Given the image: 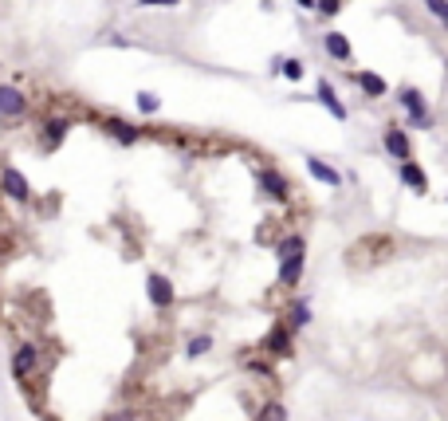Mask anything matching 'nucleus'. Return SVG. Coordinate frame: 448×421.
<instances>
[{
  "label": "nucleus",
  "mask_w": 448,
  "mask_h": 421,
  "mask_svg": "<svg viewBox=\"0 0 448 421\" xmlns=\"http://www.w3.org/2000/svg\"><path fill=\"white\" fill-rule=\"evenodd\" d=\"M354 83L362 87V91L370 95V99H381V95L389 91V87H386V79H381V75H373V71H358V75H354Z\"/></svg>",
  "instance_id": "obj_16"
},
{
  "label": "nucleus",
  "mask_w": 448,
  "mask_h": 421,
  "mask_svg": "<svg viewBox=\"0 0 448 421\" xmlns=\"http://www.w3.org/2000/svg\"><path fill=\"white\" fill-rule=\"evenodd\" d=\"M181 0H138V9H173Z\"/></svg>",
  "instance_id": "obj_24"
},
{
  "label": "nucleus",
  "mask_w": 448,
  "mask_h": 421,
  "mask_svg": "<svg viewBox=\"0 0 448 421\" xmlns=\"http://www.w3.org/2000/svg\"><path fill=\"white\" fill-rule=\"evenodd\" d=\"M319 102H322V107H327V110H330V114H334V118H339V122H342V118H346V107H342V102H339V95H334V87H330L327 79H319Z\"/></svg>",
  "instance_id": "obj_15"
},
{
  "label": "nucleus",
  "mask_w": 448,
  "mask_h": 421,
  "mask_svg": "<svg viewBox=\"0 0 448 421\" xmlns=\"http://www.w3.org/2000/svg\"><path fill=\"white\" fill-rule=\"evenodd\" d=\"M299 9H315V0H299Z\"/></svg>",
  "instance_id": "obj_26"
},
{
  "label": "nucleus",
  "mask_w": 448,
  "mask_h": 421,
  "mask_svg": "<svg viewBox=\"0 0 448 421\" xmlns=\"http://www.w3.org/2000/svg\"><path fill=\"white\" fill-rule=\"evenodd\" d=\"M307 174H311L315 181H322V186H342L339 169H330L327 161H319V158H307Z\"/></svg>",
  "instance_id": "obj_13"
},
{
  "label": "nucleus",
  "mask_w": 448,
  "mask_h": 421,
  "mask_svg": "<svg viewBox=\"0 0 448 421\" xmlns=\"http://www.w3.org/2000/svg\"><path fill=\"white\" fill-rule=\"evenodd\" d=\"M401 186H409L413 193H425V189H429V177H425V169L417 166V161H401Z\"/></svg>",
  "instance_id": "obj_11"
},
{
  "label": "nucleus",
  "mask_w": 448,
  "mask_h": 421,
  "mask_svg": "<svg viewBox=\"0 0 448 421\" xmlns=\"http://www.w3.org/2000/svg\"><path fill=\"white\" fill-rule=\"evenodd\" d=\"M0 189H4L12 201H28V197H32V186H28V177L20 174L16 166H0Z\"/></svg>",
  "instance_id": "obj_7"
},
{
  "label": "nucleus",
  "mask_w": 448,
  "mask_h": 421,
  "mask_svg": "<svg viewBox=\"0 0 448 421\" xmlns=\"http://www.w3.org/2000/svg\"><path fill=\"white\" fill-rule=\"evenodd\" d=\"M275 256H279V287H295L303 279V264H307V240L299 233L283 236L275 245Z\"/></svg>",
  "instance_id": "obj_1"
},
{
  "label": "nucleus",
  "mask_w": 448,
  "mask_h": 421,
  "mask_svg": "<svg viewBox=\"0 0 448 421\" xmlns=\"http://www.w3.org/2000/svg\"><path fill=\"white\" fill-rule=\"evenodd\" d=\"M256 421H288V410H283V402H268Z\"/></svg>",
  "instance_id": "obj_19"
},
{
  "label": "nucleus",
  "mask_w": 448,
  "mask_h": 421,
  "mask_svg": "<svg viewBox=\"0 0 448 421\" xmlns=\"http://www.w3.org/2000/svg\"><path fill=\"white\" fill-rule=\"evenodd\" d=\"M381 146H386V150L393 154L398 161H409V158H413V146H409V138H405V130H401V127H386Z\"/></svg>",
  "instance_id": "obj_9"
},
{
  "label": "nucleus",
  "mask_w": 448,
  "mask_h": 421,
  "mask_svg": "<svg viewBox=\"0 0 448 421\" xmlns=\"http://www.w3.org/2000/svg\"><path fill=\"white\" fill-rule=\"evenodd\" d=\"M35 366H40V346L35 343L16 346V354H12V374H16V382H28L35 374Z\"/></svg>",
  "instance_id": "obj_6"
},
{
  "label": "nucleus",
  "mask_w": 448,
  "mask_h": 421,
  "mask_svg": "<svg viewBox=\"0 0 448 421\" xmlns=\"http://www.w3.org/2000/svg\"><path fill=\"white\" fill-rule=\"evenodd\" d=\"M279 68H283V75H288L291 83H299V79H303V63H299V59H283Z\"/></svg>",
  "instance_id": "obj_21"
},
{
  "label": "nucleus",
  "mask_w": 448,
  "mask_h": 421,
  "mask_svg": "<svg viewBox=\"0 0 448 421\" xmlns=\"http://www.w3.org/2000/svg\"><path fill=\"white\" fill-rule=\"evenodd\" d=\"M425 9H429L437 20H444L448 24V0H425Z\"/></svg>",
  "instance_id": "obj_22"
},
{
  "label": "nucleus",
  "mask_w": 448,
  "mask_h": 421,
  "mask_svg": "<svg viewBox=\"0 0 448 421\" xmlns=\"http://www.w3.org/2000/svg\"><path fill=\"white\" fill-rule=\"evenodd\" d=\"M158 107H161V99L153 91H138V110H142V114H153Z\"/></svg>",
  "instance_id": "obj_20"
},
{
  "label": "nucleus",
  "mask_w": 448,
  "mask_h": 421,
  "mask_svg": "<svg viewBox=\"0 0 448 421\" xmlns=\"http://www.w3.org/2000/svg\"><path fill=\"white\" fill-rule=\"evenodd\" d=\"M322 48H327L330 59H339V63H346V59H350V40L342 32H327V36H322Z\"/></svg>",
  "instance_id": "obj_12"
},
{
  "label": "nucleus",
  "mask_w": 448,
  "mask_h": 421,
  "mask_svg": "<svg viewBox=\"0 0 448 421\" xmlns=\"http://www.w3.org/2000/svg\"><path fill=\"white\" fill-rule=\"evenodd\" d=\"M263 351H268L271 358H291V354H295V343H291V327H288V323H275V327L268 331Z\"/></svg>",
  "instance_id": "obj_5"
},
{
  "label": "nucleus",
  "mask_w": 448,
  "mask_h": 421,
  "mask_svg": "<svg viewBox=\"0 0 448 421\" xmlns=\"http://www.w3.org/2000/svg\"><path fill=\"white\" fill-rule=\"evenodd\" d=\"M212 351V335H193L185 343V358H201V354Z\"/></svg>",
  "instance_id": "obj_18"
},
{
  "label": "nucleus",
  "mask_w": 448,
  "mask_h": 421,
  "mask_svg": "<svg viewBox=\"0 0 448 421\" xmlns=\"http://www.w3.org/2000/svg\"><path fill=\"white\" fill-rule=\"evenodd\" d=\"M398 102L405 107V114H409V122H413V127H429V122H432V118H429V99H425L417 87H401Z\"/></svg>",
  "instance_id": "obj_2"
},
{
  "label": "nucleus",
  "mask_w": 448,
  "mask_h": 421,
  "mask_svg": "<svg viewBox=\"0 0 448 421\" xmlns=\"http://www.w3.org/2000/svg\"><path fill=\"white\" fill-rule=\"evenodd\" d=\"M307 323H311V304H307V299H295L291 311H288V327L291 331H303Z\"/></svg>",
  "instance_id": "obj_17"
},
{
  "label": "nucleus",
  "mask_w": 448,
  "mask_h": 421,
  "mask_svg": "<svg viewBox=\"0 0 448 421\" xmlns=\"http://www.w3.org/2000/svg\"><path fill=\"white\" fill-rule=\"evenodd\" d=\"M102 421H138V413L134 410H114V413H106Z\"/></svg>",
  "instance_id": "obj_25"
},
{
  "label": "nucleus",
  "mask_w": 448,
  "mask_h": 421,
  "mask_svg": "<svg viewBox=\"0 0 448 421\" xmlns=\"http://www.w3.org/2000/svg\"><path fill=\"white\" fill-rule=\"evenodd\" d=\"M315 9H319L322 16H334V12H342V0H315Z\"/></svg>",
  "instance_id": "obj_23"
},
{
  "label": "nucleus",
  "mask_w": 448,
  "mask_h": 421,
  "mask_svg": "<svg viewBox=\"0 0 448 421\" xmlns=\"http://www.w3.org/2000/svg\"><path fill=\"white\" fill-rule=\"evenodd\" d=\"M256 181H260V189L271 197V201H288L291 186H288V177L279 174V169H260V174H256Z\"/></svg>",
  "instance_id": "obj_8"
},
{
  "label": "nucleus",
  "mask_w": 448,
  "mask_h": 421,
  "mask_svg": "<svg viewBox=\"0 0 448 421\" xmlns=\"http://www.w3.org/2000/svg\"><path fill=\"white\" fill-rule=\"evenodd\" d=\"M28 95L12 83H0V118H24L28 114Z\"/></svg>",
  "instance_id": "obj_4"
},
{
  "label": "nucleus",
  "mask_w": 448,
  "mask_h": 421,
  "mask_svg": "<svg viewBox=\"0 0 448 421\" xmlns=\"http://www.w3.org/2000/svg\"><path fill=\"white\" fill-rule=\"evenodd\" d=\"M146 295H150V304L158 307V311H170L173 304H177V292H173V284L161 272H150V279H146Z\"/></svg>",
  "instance_id": "obj_3"
},
{
  "label": "nucleus",
  "mask_w": 448,
  "mask_h": 421,
  "mask_svg": "<svg viewBox=\"0 0 448 421\" xmlns=\"http://www.w3.org/2000/svg\"><path fill=\"white\" fill-rule=\"evenodd\" d=\"M102 127H106V134L114 138V142H138V127H130V122H122V118H102Z\"/></svg>",
  "instance_id": "obj_14"
},
{
  "label": "nucleus",
  "mask_w": 448,
  "mask_h": 421,
  "mask_svg": "<svg viewBox=\"0 0 448 421\" xmlns=\"http://www.w3.org/2000/svg\"><path fill=\"white\" fill-rule=\"evenodd\" d=\"M67 130H71L67 118H48V122H43V138H40V146H43V150H55V146H60L63 138H67Z\"/></svg>",
  "instance_id": "obj_10"
}]
</instances>
